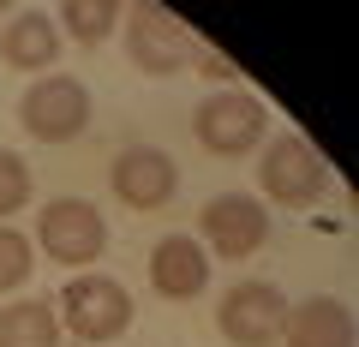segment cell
<instances>
[{
	"mask_svg": "<svg viewBox=\"0 0 359 347\" xmlns=\"http://www.w3.org/2000/svg\"><path fill=\"white\" fill-rule=\"evenodd\" d=\"M257 204H282V210H311L330 192V168L299 132H276L257 150Z\"/></svg>",
	"mask_w": 359,
	"mask_h": 347,
	"instance_id": "cell-1",
	"label": "cell"
},
{
	"mask_svg": "<svg viewBox=\"0 0 359 347\" xmlns=\"http://www.w3.org/2000/svg\"><path fill=\"white\" fill-rule=\"evenodd\" d=\"M192 138L204 144L210 156H228V162L264 150V138H269V108H264V96L240 90V84L210 90L204 102L192 108Z\"/></svg>",
	"mask_w": 359,
	"mask_h": 347,
	"instance_id": "cell-2",
	"label": "cell"
},
{
	"mask_svg": "<svg viewBox=\"0 0 359 347\" xmlns=\"http://www.w3.org/2000/svg\"><path fill=\"white\" fill-rule=\"evenodd\" d=\"M54 318H60V335H78V341H120L132 329V294L102 270H84L60 287L54 299Z\"/></svg>",
	"mask_w": 359,
	"mask_h": 347,
	"instance_id": "cell-3",
	"label": "cell"
},
{
	"mask_svg": "<svg viewBox=\"0 0 359 347\" xmlns=\"http://www.w3.org/2000/svg\"><path fill=\"white\" fill-rule=\"evenodd\" d=\"M36 252L48 264H66V270H84L108 252V222L90 198H48L36 210Z\"/></svg>",
	"mask_w": 359,
	"mask_h": 347,
	"instance_id": "cell-4",
	"label": "cell"
},
{
	"mask_svg": "<svg viewBox=\"0 0 359 347\" xmlns=\"http://www.w3.org/2000/svg\"><path fill=\"white\" fill-rule=\"evenodd\" d=\"M18 126L36 144H72L90 126V90L72 72H42L30 78V90L18 96Z\"/></svg>",
	"mask_w": 359,
	"mask_h": 347,
	"instance_id": "cell-5",
	"label": "cell"
},
{
	"mask_svg": "<svg viewBox=\"0 0 359 347\" xmlns=\"http://www.w3.org/2000/svg\"><path fill=\"white\" fill-rule=\"evenodd\" d=\"M282 323H287V294L276 282H264V275L233 282L216 306V329L228 347H276Z\"/></svg>",
	"mask_w": 359,
	"mask_h": 347,
	"instance_id": "cell-6",
	"label": "cell"
},
{
	"mask_svg": "<svg viewBox=\"0 0 359 347\" xmlns=\"http://www.w3.org/2000/svg\"><path fill=\"white\" fill-rule=\"evenodd\" d=\"M198 245L210 257H228V264L257 257L269 245V210L252 192H216L198 216Z\"/></svg>",
	"mask_w": 359,
	"mask_h": 347,
	"instance_id": "cell-7",
	"label": "cell"
},
{
	"mask_svg": "<svg viewBox=\"0 0 359 347\" xmlns=\"http://www.w3.org/2000/svg\"><path fill=\"white\" fill-rule=\"evenodd\" d=\"M120 25H126V54H132V66H138V72H150V78L180 72V66L192 60V48H198L192 25H180V18L168 13V6H156V0L132 6Z\"/></svg>",
	"mask_w": 359,
	"mask_h": 347,
	"instance_id": "cell-8",
	"label": "cell"
},
{
	"mask_svg": "<svg viewBox=\"0 0 359 347\" xmlns=\"http://www.w3.org/2000/svg\"><path fill=\"white\" fill-rule=\"evenodd\" d=\"M108 186H114V198L126 210H144V216H156V210L174 204L180 192V168L168 150H156V144H132V150L114 156V168H108Z\"/></svg>",
	"mask_w": 359,
	"mask_h": 347,
	"instance_id": "cell-9",
	"label": "cell"
},
{
	"mask_svg": "<svg viewBox=\"0 0 359 347\" xmlns=\"http://www.w3.org/2000/svg\"><path fill=\"white\" fill-rule=\"evenodd\" d=\"M150 287L162 299H198L210 287V252L198 233H162L150 245Z\"/></svg>",
	"mask_w": 359,
	"mask_h": 347,
	"instance_id": "cell-10",
	"label": "cell"
},
{
	"mask_svg": "<svg viewBox=\"0 0 359 347\" xmlns=\"http://www.w3.org/2000/svg\"><path fill=\"white\" fill-rule=\"evenodd\" d=\"M0 60L13 72H48L60 60V25H54V13H42V6L13 13L0 25Z\"/></svg>",
	"mask_w": 359,
	"mask_h": 347,
	"instance_id": "cell-11",
	"label": "cell"
},
{
	"mask_svg": "<svg viewBox=\"0 0 359 347\" xmlns=\"http://www.w3.org/2000/svg\"><path fill=\"white\" fill-rule=\"evenodd\" d=\"M282 347H353V311L330 294L299 299V306H287Z\"/></svg>",
	"mask_w": 359,
	"mask_h": 347,
	"instance_id": "cell-12",
	"label": "cell"
},
{
	"mask_svg": "<svg viewBox=\"0 0 359 347\" xmlns=\"http://www.w3.org/2000/svg\"><path fill=\"white\" fill-rule=\"evenodd\" d=\"M0 347H60L54 299H13V306H0Z\"/></svg>",
	"mask_w": 359,
	"mask_h": 347,
	"instance_id": "cell-13",
	"label": "cell"
},
{
	"mask_svg": "<svg viewBox=\"0 0 359 347\" xmlns=\"http://www.w3.org/2000/svg\"><path fill=\"white\" fill-rule=\"evenodd\" d=\"M120 18H126L120 0H66V6H54L60 36H72L78 48H102V42L120 30Z\"/></svg>",
	"mask_w": 359,
	"mask_h": 347,
	"instance_id": "cell-14",
	"label": "cell"
},
{
	"mask_svg": "<svg viewBox=\"0 0 359 347\" xmlns=\"http://www.w3.org/2000/svg\"><path fill=\"white\" fill-rule=\"evenodd\" d=\"M36 270V245L13 228V222H0V294H18Z\"/></svg>",
	"mask_w": 359,
	"mask_h": 347,
	"instance_id": "cell-15",
	"label": "cell"
},
{
	"mask_svg": "<svg viewBox=\"0 0 359 347\" xmlns=\"http://www.w3.org/2000/svg\"><path fill=\"white\" fill-rule=\"evenodd\" d=\"M36 198V180H30V168L18 150H0V222L18 216V210Z\"/></svg>",
	"mask_w": 359,
	"mask_h": 347,
	"instance_id": "cell-16",
	"label": "cell"
},
{
	"mask_svg": "<svg viewBox=\"0 0 359 347\" xmlns=\"http://www.w3.org/2000/svg\"><path fill=\"white\" fill-rule=\"evenodd\" d=\"M192 60H198V72H204L210 84H216V90H228L233 78H240V66H233L228 54H216V48H210V42H204V36H198V48H192Z\"/></svg>",
	"mask_w": 359,
	"mask_h": 347,
	"instance_id": "cell-17",
	"label": "cell"
},
{
	"mask_svg": "<svg viewBox=\"0 0 359 347\" xmlns=\"http://www.w3.org/2000/svg\"><path fill=\"white\" fill-rule=\"evenodd\" d=\"M0 18H6V6H0Z\"/></svg>",
	"mask_w": 359,
	"mask_h": 347,
	"instance_id": "cell-18",
	"label": "cell"
}]
</instances>
